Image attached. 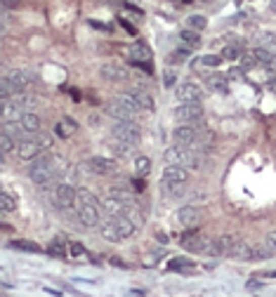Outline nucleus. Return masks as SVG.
Here are the masks:
<instances>
[{
	"mask_svg": "<svg viewBox=\"0 0 276 297\" xmlns=\"http://www.w3.org/2000/svg\"><path fill=\"white\" fill-rule=\"evenodd\" d=\"M0 116H5V101L0 99Z\"/></svg>",
	"mask_w": 276,
	"mask_h": 297,
	"instance_id": "nucleus-47",
	"label": "nucleus"
},
{
	"mask_svg": "<svg viewBox=\"0 0 276 297\" xmlns=\"http://www.w3.org/2000/svg\"><path fill=\"white\" fill-rule=\"evenodd\" d=\"M175 97H177L180 104H184V101H201L203 99V88L191 81H184L175 88Z\"/></svg>",
	"mask_w": 276,
	"mask_h": 297,
	"instance_id": "nucleus-9",
	"label": "nucleus"
},
{
	"mask_svg": "<svg viewBox=\"0 0 276 297\" xmlns=\"http://www.w3.org/2000/svg\"><path fill=\"white\" fill-rule=\"evenodd\" d=\"M163 161L173 163V165H182L186 170H199L201 168V154L193 146H184V144H173L163 151Z\"/></svg>",
	"mask_w": 276,
	"mask_h": 297,
	"instance_id": "nucleus-1",
	"label": "nucleus"
},
{
	"mask_svg": "<svg viewBox=\"0 0 276 297\" xmlns=\"http://www.w3.org/2000/svg\"><path fill=\"white\" fill-rule=\"evenodd\" d=\"M236 243H239V238L234 236V234H224V236H217L213 241V255L220 257V255H229L231 257V252H234Z\"/></svg>",
	"mask_w": 276,
	"mask_h": 297,
	"instance_id": "nucleus-13",
	"label": "nucleus"
},
{
	"mask_svg": "<svg viewBox=\"0 0 276 297\" xmlns=\"http://www.w3.org/2000/svg\"><path fill=\"white\" fill-rule=\"evenodd\" d=\"M222 59H229V61H239V57H241V48L239 45H234V43H229V45H224L222 48Z\"/></svg>",
	"mask_w": 276,
	"mask_h": 297,
	"instance_id": "nucleus-32",
	"label": "nucleus"
},
{
	"mask_svg": "<svg viewBox=\"0 0 276 297\" xmlns=\"http://www.w3.org/2000/svg\"><path fill=\"white\" fill-rule=\"evenodd\" d=\"M269 73H271V76H276V61H274V66L269 68Z\"/></svg>",
	"mask_w": 276,
	"mask_h": 297,
	"instance_id": "nucleus-48",
	"label": "nucleus"
},
{
	"mask_svg": "<svg viewBox=\"0 0 276 297\" xmlns=\"http://www.w3.org/2000/svg\"><path fill=\"white\" fill-rule=\"evenodd\" d=\"M186 57H189V50L180 48V50H175V52H173V57H170V61H173V64H182V61H184Z\"/></svg>",
	"mask_w": 276,
	"mask_h": 297,
	"instance_id": "nucleus-40",
	"label": "nucleus"
},
{
	"mask_svg": "<svg viewBox=\"0 0 276 297\" xmlns=\"http://www.w3.org/2000/svg\"><path fill=\"white\" fill-rule=\"evenodd\" d=\"M199 128L193 123H180L177 128L173 130V139L175 144H184V146H196L199 142Z\"/></svg>",
	"mask_w": 276,
	"mask_h": 297,
	"instance_id": "nucleus-8",
	"label": "nucleus"
},
{
	"mask_svg": "<svg viewBox=\"0 0 276 297\" xmlns=\"http://www.w3.org/2000/svg\"><path fill=\"white\" fill-rule=\"evenodd\" d=\"M7 83L14 88V92H21V90H26L33 83V78H31L28 71H10L7 73Z\"/></svg>",
	"mask_w": 276,
	"mask_h": 297,
	"instance_id": "nucleus-17",
	"label": "nucleus"
},
{
	"mask_svg": "<svg viewBox=\"0 0 276 297\" xmlns=\"http://www.w3.org/2000/svg\"><path fill=\"white\" fill-rule=\"evenodd\" d=\"M19 121L26 132H38L41 130V116L35 114V111H24V116H21Z\"/></svg>",
	"mask_w": 276,
	"mask_h": 297,
	"instance_id": "nucleus-23",
	"label": "nucleus"
},
{
	"mask_svg": "<svg viewBox=\"0 0 276 297\" xmlns=\"http://www.w3.org/2000/svg\"><path fill=\"white\" fill-rule=\"evenodd\" d=\"M102 203L85 189H78V219L85 227H97L102 222Z\"/></svg>",
	"mask_w": 276,
	"mask_h": 297,
	"instance_id": "nucleus-2",
	"label": "nucleus"
},
{
	"mask_svg": "<svg viewBox=\"0 0 276 297\" xmlns=\"http://www.w3.org/2000/svg\"><path fill=\"white\" fill-rule=\"evenodd\" d=\"M10 248H14V250H26V252H38V245L35 243H28V241H12L10 243Z\"/></svg>",
	"mask_w": 276,
	"mask_h": 297,
	"instance_id": "nucleus-37",
	"label": "nucleus"
},
{
	"mask_svg": "<svg viewBox=\"0 0 276 297\" xmlns=\"http://www.w3.org/2000/svg\"><path fill=\"white\" fill-rule=\"evenodd\" d=\"M177 222H180L184 229H196L201 224V210L193 208V205H184V208L177 210Z\"/></svg>",
	"mask_w": 276,
	"mask_h": 297,
	"instance_id": "nucleus-12",
	"label": "nucleus"
},
{
	"mask_svg": "<svg viewBox=\"0 0 276 297\" xmlns=\"http://www.w3.org/2000/svg\"><path fill=\"white\" fill-rule=\"evenodd\" d=\"M38 144H41V148H50V146H52V137L45 132V135H41V142H38Z\"/></svg>",
	"mask_w": 276,
	"mask_h": 297,
	"instance_id": "nucleus-42",
	"label": "nucleus"
},
{
	"mask_svg": "<svg viewBox=\"0 0 276 297\" xmlns=\"http://www.w3.org/2000/svg\"><path fill=\"white\" fill-rule=\"evenodd\" d=\"M76 201H78V189L73 184H69V182L55 184V189H52V203L59 210H71Z\"/></svg>",
	"mask_w": 276,
	"mask_h": 297,
	"instance_id": "nucleus-5",
	"label": "nucleus"
},
{
	"mask_svg": "<svg viewBox=\"0 0 276 297\" xmlns=\"http://www.w3.org/2000/svg\"><path fill=\"white\" fill-rule=\"evenodd\" d=\"M189 172H191V170L182 168V165L166 163V170H163V175H161V189L170 191V194H177V191L189 182Z\"/></svg>",
	"mask_w": 276,
	"mask_h": 297,
	"instance_id": "nucleus-3",
	"label": "nucleus"
},
{
	"mask_svg": "<svg viewBox=\"0 0 276 297\" xmlns=\"http://www.w3.org/2000/svg\"><path fill=\"white\" fill-rule=\"evenodd\" d=\"M41 151L43 148L35 139H19V144H17V156L21 161H33V158L41 156Z\"/></svg>",
	"mask_w": 276,
	"mask_h": 297,
	"instance_id": "nucleus-14",
	"label": "nucleus"
},
{
	"mask_svg": "<svg viewBox=\"0 0 276 297\" xmlns=\"http://www.w3.org/2000/svg\"><path fill=\"white\" fill-rule=\"evenodd\" d=\"M128 57H130L132 61H149L151 59V50H149V45H144V43H132L130 48H128Z\"/></svg>",
	"mask_w": 276,
	"mask_h": 297,
	"instance_id": "nucleus-20",
	"label": "nucleus"
},
{
	"mask_svg": "<svg viewBox=\"0 0 276 297\" xmlns=\"http://www.w3.org/2000/svg\"><path fill=\"white\" fill-rule=\"evenodd\" d=\"M28 177H31V182H35L38 187L48 189V187H52V182H55V170H31Z\"/></svg>",
	"mask_w": 276,
	"mask_h": 297,
	"instance_id": "nucleus-19",
	"label": "nucleus"
},
{
	"mask_svg": "<svg viewBox=\"0 0 276 297\" xmlns=\"http://www.w3.org/2000/svg\"><path fill=\"white\" fill-rule=\"evenodd\" d=\"M182 245L191 252H208L213 255V241L210 238H203V236H196V234H189V236L182 238Z\"/></svg>",
	"mask_w": 276,
	"mask_h": 297,
	"instance_id": "nucleus-11",
	"label": "nucleus"
},
{
	"mask_svg": "<svg viewBox=\"0 0 276 297\" xmlns=\"http://www.w3.org/2000/svg\"><path fill=\"white\" fill-rule=\"evenodd\" d=\"M3 132H7L10 137H21L26 130H24V125H21V121H14V118H10V121H5V125H3Z\"/></svg>",
	"mask_w": 276,
	"mask_h": 297,
	"instance_id": "nucleus-27",
	"label": "nucleus"
},
{
	"mask_svg": "<svg viewBox=\"0 0 276 297\" xmlns=\"http://www.w3.org/2000/svg\"><path fill=\"white\" fill-rule=\"evenodd\" d=\"M243 73H246L243 68H231V71H229V78H231V81H239Z\"/></svg>",
	"mask_w": 276,
	"mask_h": 297,
	"instance_id": "nucleus-45",
	"label": "nucleus"
},
{
	"mask_svg": "<svg viewBox=\"0 0 276 297\" xmlns=\"http://www.w3.org/2000/svg\"><path fill=\"white\" fill-rule=\"evenodd\" d=\"M0 194H3V184H0Z\"/></svg>",
	"mask_w": 276,
	"mask_h": 297,
	"instance_id": "nucleus-50",
	"label": "nucleus"
},
{
	"mask_svg": "<svg viewBox=\"0 0 276 297\" xmlns=\"http://www.w3.org/2000/svg\"><path fill=\"white\" fill-rule=\"evenodd\" d=\"M14 210H17V198L12 194L3 191L0 194V212H14Z\"/></svg>",
	"mask_w": 276,
	"mask_h": 297,
	"instance_id": "nucleus-29",
	"label": "nucleus"
},
{
	"mask_svg": "<svg viewBox=\"0 0 276 297\" xmlns=\"http://www.w3.org/2000/svg\"><path fill=\"white\" fill-rule=\"evenodd\" d=\"M199 64H201V66L215 68V66H220V64H222V57H217V54H206V57H201Z\"/></svg>",
	"mask_w": 276,
	"mask_h": 297,
	"instance_id": "nucleus-38",
	"label": "nucleus"
},
{
	"mask_svg": "<svg viewBox=\"0 0 276 297\" xmlns=\"http://www.w3.org/2000/svg\"><path fill=\"white\" fill-rule=\"evenodd\" d=\"M3 33H5V26H3V24H0V38H3Z\"/></svg>",
	"mask_w": 276,
	"mask_h": 297,
	"instance_id": "nucleus-49",
	"label": "nucleus"
},
{
	"mask_svg": "<svg viewBox=\"0 0 276 297\" xmlns=\"http://www.w3.org/2000/svg\"><path fill=\"white\" fill-rule=\"evenodd\" d=\"M14 95H17V92H14V88L7 83V78H0V99L7 101V99H12Z\"/></svg>",
	"mask_w": 276,
	"mask_h": 297,
	"instance_id": "nucleus-36",
	"label": "nucleus"
},
{
	"mask_svg": "<svg viewBox=\"0 0 276 297\" xmlns=\"http://www.w3.org/2000/svg\"><path fill=\"white\" fill-rule=\"evenodd\" d=\"M111 135L116 137V139H121V142L132 144V146H137V144L142 142V130H139L132 121H113Z\"/></svg>",
	"mask_w": 276,
	"mask_h": 297,
	"instance_id": "nucleus-6",
	"label": "nucleus"
},
{
	"mask_svg": "<svg viewBox=\"0 0 276 297\" xmlns=\"http://www.w3.org/2000/svg\"><path fill=\"white\" fill-rule=\"evenodd\" d=\"M206 85L215 92H227L229 90V76H220V73H213L206 78Z\"/></svg>",
	"mask_w": 276,
	"mask_h": 297,
	"instance_id": "nucleus-22",
	"label": "nucleus"
},
{
	"mask_svg": "<svg viewBox=\"0 0 276 297\" xmlns=\"http://www.w3.org/2000/svg\"><path fill=\"white\" fill-rule=\"evenodd\" d=\"M257 43L264 45V48H269L271 52L276 54V33L274 31H260V33H257Z\"/></svg>",
	"mask_w": 276,
	"mask_h": 297,
	"instance_id": "nucleus-28",
	"label": "nucleus"
},
{
	"mask_svg": "<svg viewBox=\"0 0 276 297\" xmlns=\"http://www.w3.org/2000/svg\"><path fill=\"white\" fill-rule=\"evenodd\" d=\"M180 41H182V48L189 50V52L201 48V35H199V31H193V28H184L180 33Z\"/></svg>",
	"mask_w": 276,
	"mask_h": 297,
	"instance_id": "nucleus-21",
	"label": "nucleus"
},
{
	"mask_svg": "<svg viewBox=\"0 0 276 297\" xmlns=\"http://www.w3.org/2000/svg\"><path fill=\"white\" fill-rule=\"evenodd\" d=\"M111 219L116 222V229H118V234H121V238L135 236V231H137V222H135L132 217H128V215H113Z\"/></svg>",
	"mask_w": 276,
	"mask_h": 297,
	"instance_id": "nucleus-15",
	"label": "nucleus"
},
{
	"mask_svg": "<svg viewBox=\"0 0 276 297\" xmlns=\"http://www.w3.org/2000/svg\"><path fill=\"white\" fill-rule=\"evenodd\" d=\"M88 168L95 172V175H111L118 170V163L113 158H106V156H92L88 161Z\"/></svg>",
	"mask_w": 276,
	"mask_h": 297,
	"instance_id": "nucleus-10",
	"label": "nucleus"
},
{
	"mask_svg": "<svg viewBox=\"0 0 276 297\" xmlns=\"http://www.w3.org/2000/svg\"><path fill=\"white\" fill-rule=\"evenodd\" d=\"M14 137H10L7 132H0V154H10V151H14Z\"/></svg>",
	"mask_w": 276,
	"mask_h": 297,
	"instance_id": "nucleus-35",
	"label": "nucleus"
},
{
	"mask_svg": "<svg viewBox=\"0 0 276 297\" xmlns=\"http://www.w3.org/2000/svg\"><path fill=\"white\" fill-rule=\"evenodd\" d=\"M137 111H142V108L135 104L130 92H125V95H121L118 99H113L109 104V116L113 121H132L137 116Z\"/></svg>",
	"mask_w": 276,
	"mask_h": 297,
	"instance_id": "nucleus-4",
	"label": "nucleus"
},
{
	"mask_svg": "<svg viewBox=\"0 0 276 297\" xmlns=\"http://www.w3.org/2000/svg\"><path fill=\"white\" fill-rule=\"evenodd\" d=\"M239 64H241L243 71H250V68L260 66V64H257V59H255V54H253V52H246V50H243L241 57H239Z\"/></svg>",
	"mask_w": 276,
	"mask_h": 297,
	"instance_id": "nucleus-34",
	"label": "nucleus"
},
{
	"mask_svg": "<svg viewBox=\"0 0 276 297\" xmlns=\"http://www.w3.org/2000/svg\"><path fill=\"white\" fill-rule=\"evenodd\" d=\"M231 257H236V259H253V245H248V243H236V248H234V252H231Z\"/></svg>",
	"mask_w": 276,
	"mask_h": 297,
	"instance_id": "nucleus-30",
	"label": "nucleus"
},
{
	"mask_svg": "<svg viewBox=\"0 0 276 297\" xmlns=\"http://www.w3.org/2000/svg\"><path fill=\"white\" fill-rule=\"evenodd\" d=\"M24 111H26V108L21 106L19 101H14V99H12V101H10V99L5 101V116H7V118H14V121H19L21 116H24Z\"/></svg>",
	"mask_w": 276,
	"mask_h": 297,
	"instance_id": "nucleus-26",
	"label": "nucleus"
},
{
	"mask_svg": "<svg viewBox=\"0 0 276 297\" xmlns=\"http://www.w3.org/2000/svg\"><path fill=\"white\" fill-rule=\"evenodd\" d=\"M175 118L177 123H201L203 121V106H201V101H184L180 106L175 108Z\"/></svg>",
	"mask_w": 276,
	"mask_h": 297,
	"instance_id": "nucleus-7",
	"label": "nucleus"
},
{
	"mask_svg": "<svg viewBox=\"0 0 276 297\" xmlns=\"http://www.w3.org/2000/svg\"><path fill=\"white\" fill-rule=\"evenodd\" d=\"M99 76H102L104 81H113V83L128 81V71L123 66H118V64H104L99 68Z\"/></svg>",
	"mask_w": 276,
	"mask_h": 297,
	"instance_id": "nucleus-16",
	"label": "nucleus"
},
{
	"mask_svg": "<svg viewBox=\"0 0 276 297\" xmlns=\"http://www.w3.org/2000/svg\"><path fill=\"white\" fill-rule=\"evenodd\" d=\"M208 26V19L203 14H191V17H186V28H193V31H203Z\"/></svg>",
	"mask_w": 276,
	"mask_h": 297,
	"instance_id": "nucleus-31",
	"label": "nucleus"
},
{
	"mask_svg": "<svg viewBox=\"0 0 276 297\" xmlns=\"http://www.w3.org/2000/svg\"><path fill=\"white\" fill-rule=\"evenodd\" d=\"M149 170H151V161H149L146 156H137V158H135V172H137L139 177H146Z\"/></svg>",
	"mask_w": 276,
	"mask_h": 297,
	"instance_id": "nucleus-33",
	"label": "nucleus"
},
{
	"mask_svg": "<svg viewBox=\"0 0 276 297\" xmlns=\"http://www.w3.org/2000/svg\"><path fill=\"white\" fill-rule=\"evenodd\" d=\"M69 252H71L73 257L83 255V245H81V243H71V245H69Z\"/></svg>",
	"mask_w": 276,
	"mask_h": 297,
	"instance_id": "nucleus-43",
	"label": "nucleus"
},
{
	"mask_svg": "<svg viewBox=\"0 0 276 297\" xmlns=\"http://www.w3.org/2000/svg\"><path fill=\"white\" fill-rule=\"evenodd\" d=\"M196 264L189 259V257H173L170 262H168V269L170 271H193Z\"/></svg>",
	"mask_w": 276,
	"mask_h": 297,
	"instance_id": "nucleus-24",
	"label": "nucleus"
},
{
	"mask_svg": "<svg viewBox=\"0 0 276 297\" xmlns=\"http://www.w3.org/2000/svg\"><path fill=\"white\" fill-rule=\"evenodd\" d=\"M130 97L135 99V104H137L142 111H153V108H156V104H153V97L149 95L146 90L132 88V90H130Z\"/></svg>",
	"mask_w": 276,
	"mask_h": 297,
	"instance_id": "nucleus-18",
	"label": "nucleus"
},
{
	"mask_svg": "<svg viewBox=\"0 0 276 297\" xmlns=\"http://www.w3.org/2000/svg\"><path fill=\"white\" fill-rule=\"evenodd\" d=\"M246 288H248L250 292H257V290H262V288H264V281H262V278H248Z\"/></svg>",
	"mask_w": 276,
	"mask_h": 297,
	"instance_id": "nucleus-39",
	"label": "nucleus"
},
{
	"mask_svg": "<svg viewBox=\"0 0 276 297\" xmlns=\"http://www.w3.org/2000/svg\"><path fill=\"white\" fill-rule=\"evenodd\" d=\"M102 236H104V241H111V243H116V241H123V238H121V234H118L116 222H113V219H109V222H104V224H102Z\"/></svg>",
	"mask_w": 276,
	"mask_h": 297,
	"instance_id": "nucleus-25",
	"label": "nucleus"
},
{
	"mask_svg": "<svg viewBox=\"0 0 276 297\" xmlns=\"http://www.w3.org/2000/svg\"><path fill=\"white\" fill-rule=\"evenodd\" d=\"M269 88H271V92L276 95V76H271V81H269Z\"/></svg>",
	"mask_w": 276,
	"mask_h": 297,
	"instance_id": "nucleus-46",
	"label": "nucleus"
},
{
	"mask_svg": "<svg viewBox=\"0 0 276 297\" xmlns=\"http://www.w3.org/2000/svg\"><path fill=\"white\" fill-rule=\"evenodd\" d=\"M163 85H166V88L175 85V73L173 71H166V73H163Z\"/></svg>",
	"mask_w": 276,
	"mask_h": 297,
	"instance_id": "nucleus-41",
	"label": "nucleus"
},
{
	"mask_svg": "<svg viewBox=\"0 0 276 297\" xmlns=\"http://www.w3.org/2000/svg\"><path fill=\"white\" fill-rule=\"evenodd\" d=\"M267 245L274 250V255H276V231H269V234H267Z\"/></svg>",
	"mask_w": 276,
	"mask_h": 297,
	"instance_id": "nucleus-44",
	"label": "nucleus"
}]
</instances>
